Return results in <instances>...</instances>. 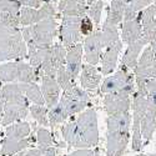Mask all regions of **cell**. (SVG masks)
I'll return each mask as SVG.
<instances>
[{"label": "cell", "instance_id": "cell-1", "mask_svg": "<svg viewBox=\"0 0 156 156\" xmlns=\"http://www.w3.org/2000/svg\"><path fill=\"white\" fill-rule=\"evenodd\" d=\"M61 135L69 147L91 149L99 144V125L96 111L91 108L80 112L61 126Z\"/></svg>", "mask_w": 156, "mask_h": 156}, {"label": "cell", "instance_id": "cell-2", "mask_svg": "<svg viewBox=\"0 0 156 156\" xmlns=\"http://www.w3.org/2000/svg\"><path fill=\"white\" fill-rule=\"evenodd\" d=\"M133 116L129 112H119L108 116L106 156H122L130 140Z\"/></svg>", "mask_w": 156, "mask_h": 156}, {"label": "cell", "instance_id": "cell-3", "mask_svg": "<svg viewBox=\"0 0 156 156\" xmlns=\"http://www.w3.org/2000/svg\"><path fill=\"white\" fill-rule=\"evenodd\" d=\"M0 91L5 101L2 125L8 126L27 118L30 108L29 100L21 91L18 83H6Z\"/></svg>", "mask_w": 156, "mask_h": 156}, {"label": "cell", "instance_id": "cell-4", "mask_svg": "<svg viewBox=\"0 0 156 156\" xmlns=\"http://www.w3.org/2000/svg\"><path fill=\"white\" fill-rule=\"evenodd\" d=\"M28 58V45L19 28L0 25V62L23 61Z\"/></svg>", "mask_w": 156, "mask_h": 156}, {"label": "cell", "instance_id": "cell-5", "mask_svg": "<svg viewBox=\"0 0 156 156\" xmlns=\"http://www.w3.org/2000/svg\"><path fill=\"white\" fill-rule=\"evenodd\" d=\"M21 33L28 46L43 49L50 48L53 45L54 39L59 34L56 18H49L30 27H24Z\"/></svg>", "mask_w": 156, "mask_h": 156}, {"label": "cell", "instance_id": "cell-6", "mask_svg": "<svg viewBox=\"0 0 156 156\" xmlns=\"http://www.w3.org/2000/svg\"><path fill=\"white\" fill-rule=\"evenodd\" d=\"M41 76L40 68L24 61H9L0 65V81L4 83H36Z\"/></svg>", "mask_w": 156, "mask_h": 156}, {"label": "cell", "instance_id": "cell-7", "mask_svg": "<svg viewBox=\"0 0 156 156\" xmlns=\"http://www.w3.org/2000/svg\"><path fill=\"white\" fill-rule=\"evenodd\" d=\"M150 102V98L142 95L140 93H134L133 98V140H131V149L134 151H140L144 147L141 135V120L147 110Z\"/></svg>", "mask_w": 156, "mask_h": 156}, {"label": "cell", "instance_id": "cell-8", "mask_svg": "<svg viewBox=\"0 0 156 156\" xmlns=\"http://www.w3.org/2000/svg\"><path fill=\"white\" fill-rule=\"evenodd\" d=\"M135 93V85H129L119 91L106 94L104 96V109L108 115L129 112L131 109V100L130 96Z\"/></svg>", "mask_w": 156, "mask_h": 156}, {"label": "cell", "instance_id": "cell-9", "mask_svg": "<svg viewBox=\"0 0 156 156\" xmlns=\"http://www.w3.org/2000/svg\"><path fill=\"white\" fill-rule=\"evenodd\" d=\"M66 53L68 49L61 44L51 45L45 53L44 60L40 65V70L43 75L51 77H56L58 70L66 65Z\"/></svg>", "mask_w": 156, "mask_h": 156}, {"label": "cell", "instance_id": "cell-10", "mask_svg": "<svg viewBox=\"0 0 156 156\" xmlns=\"http://www.w3.org/2000/svg\"><path fill=\"white\" fill-rule=\"evenodd\" d=\"M81 16H62L59 28V36L65 48H70L75 44H79L83 39L80 30Z\"/></svg>", "mask_w": 156, "mask_h": 156}, {"label": "cell", "instance_id": "cell-11", "mask_svg": "<svg viewBox=\"0 0 156 156\" xmlns=\"http://www.w3.org/2000/svg\"><path fill=\"white\" fill-rule=\"evenodd\" d=\"M58 10L55 5L50 2H44V4L39 8H28L21 6L20 9V25L23 27H30V25L37 24L39 21L49 19V18H56Z\"/></svg>", "mask_w": 156, "mask_h": 156}, {"label": "cell", "instance_id": "cell-12", "mask_svg": "<svg viewBox=\"0 0 156 156\" xmlns=\"http://www.w3.org/2000/svg\"><path fill=\"white\" fill-rule=\"evenodd\" d=\"M129 85H135V75L134 73H130V69L120 64L119 70L116 71L114 75L108 76L105 80L102 81L100 93L101 94H111L115 91L129 86Z\"/></svg>", "mask_w": 156, "mask_h": 156}, {"label": "cell", "instance_id": "cell-13", "mask_svg": "<svg viewBox=\"0 0 156 156\" xmlns=\"http://www.w3.org/2000/svg\"><path fill=\"white\" fill-rule=\"evenodd\" d=\"M84 53H85V60L90 65H98L99 60L102 56V39H101V30L96 29L89 36L85 37L84 44Z\"/></svg>", "mask_w": 156, "mask_h": 156}, {"label": "cell", "instance_id": "cell-14", "mask_svg": "<svg viewBox=\"0 0 156 156\" xmlns=\"http://www.w3.org/2000/svg\"><path fill=\"white\" fill-rule=\"evenodd\" d=\"M21 4L18 0H0V25L18 28Z\"/></svg>", "mask_w": 156, "mask_h": 156}, {"label": "cell", "instance_id": "cell-15", "mask_svg": "<svg viewBox=\"0 0 156 156\" xmlns=\"http://www.w3.org/2000/svg\"><path fill=\"white\" fill-rule=\"evenodd\" d=\"M139 16L142 25V37L150 44L156 36V6L149 5L139 12Z\"/></svg>", "mask_w": 156, "mask_h": 156}, {"label": "cell", "instance_id": "cell-16", "mask_svg": "<svg viewBox=\"0 0 156 156\" xmlns=\"http://www.w3.org/2000/svg\"><path fill=\"white\" fill-rule=\"evenodd\" d=\"M60 85L56 77H51L48 75L41 76V93L45 99V104L49 109L55 106L60 100Z\"/></svg>", "mask_w": 156, "mask_h": 156}, {"label": "cell", "instance_id": "cell-17", "mask_svg": "<svg viewBox=\"0 0 156 156\" xmlns=\"http://www.w3.org/2000/svg\"><path fill=\"white\" fill-rule=\"evenodd\" d=\"M122 50V41H118L116 44L108 46L105 53L101 56V75H110L118 65L119 54Z\"/></svg>", "mask_w": 156, "mask_h": 156}, {"label": "cell", "instance_id": "cell-18", "mask_svg": "<svg viewBox=\"0 0 156 156\" xmlns=\"http://www.w3.org/2000/svg\"><path fill=\"white\" fill-rule=\"evenodd\" d=\"M142 37V25L140 16L137 15L133 20L122 21L121 24V41L125 44L135 43Z\"/></svg>", "mask_w": 156, "mask_h": 156}, {"label": "cell", "instance_id": "cell-19", "mask_svg": "<svg viewBox=\"0 0 156 156\" xmlns=\"http://www.w3.org/2000/svg\"><path fill=\"white\" fill-rule=\"evenodd\" d=\"M156 131V104L150 99L147 110L141 120V135L142 140H145L144 145L152 139L154 133Z\"/></svg>", "mask_w": 156, "mask_h": 156}, {"label": "cell", "instance_id": "cell-20", "mask_svg": "<svg viewBox=\"0 0 156 156\" xmlns=\"http://www.w3.org/2000/svg\"><path fill=\"white\" fill-rule=\"evenodd\" d=\"M36 137L29 136L23 140H11L8 137H4L2 140V146H0V156H6V155H16L28 147L33 146L34 141Z\"/></svg>", "mask_w": 156, "mask_h": 156}, {"label": "cell", "instance_id": "cell-21", "mask_svg": "<svg viewBox=\"0 0 156 156\" xmlns=\"http://www.w3.org/2000/svg\"><path fill=\"white\" fill-rule=\"evenodd\" d=\"M58 11L61 16H85L87 15L89 6L86 3L79 0H60L58 3Z\"/></svg>", "mask_w": 156, "mask_h": 156}, {"label": "cell", "instance_id": "cell-22", "mask_svg": "<svg viewBox=\"0 0 156 156\" xmlns=\"http://www.w3.org/2000/svg\"><path fill=\"white\" fill-rule=\"evenodd\" d=\"M83 53H84V48L80 43L68 48L66 69L69 70V73L75 77V79L79 76V73L81 71V68H83V64H81Z\"/></svg>", "mask_w": 156, "mask_h": 156}, {"label": "cell", "instance_id": "cell-23", "mask_svg": "<svg viewBox=\"0 0 156 156\" xmlns=\"http://www.w3.org/2000/svg\"><path fill=\"white\" fill-rule=\"evenodd\" d=\"M149 43L145 40L144 37H141L140 40L135 41V43H131L127 45V49L125 51V54L121 59V65L124 66L129 68V69H135L136 65H137V61H139V56H140V53L142 51Z\"/></svg>", "mask_w": 156, "mask_h": 156}, {"label": "cell", "instance_id": "cell-24", "mask_svg": "<svg viewBox=\"0 0 156 156\" xmlns=\"http://www.w3.org/2000/svg\"><path fill=\"white\" fill-rule=\"evenodd\" d=\"M101 80V75L99 74L98 69L94 65H83L81 68V74H80V85L83 89L89 90V91H93L96 90Z\"/></svg>", "mask_w": 156, "mask_h": 156}, {"label": "cell", "instance_id": "cell-25", "mask_svg": "<svg viewBox=\"0 0 156 156\" xmlns=\"http://www.w3.org/2000/svg\"><path fill=\"white\" fill-rule=\"evenodd\" d=\"M124 5V21L135 19L139 12L151 5L154 0H120Z\"/></svg>", "mask_w": 156, "mask_h": 156}, {"label": "cell", "instance_id": "cell-26", "mask_svg": "<svg viewBox=\"0 0 156 156\" xmlns=\"http://www.w3.org/2000/svg\"><path fill=\"white\" fill-rule=\"evenodd\" d=\"M31 134V125L27 121H18L8 125L5 130V137L11 140H23Z\"/></svg>", "mask_w": 156, "mask_h": 156}, {"label": "cell", "instance_id": "cell-27", "mask_svg": "<svg viewBox=\"0 0 156 156\" xmlns=\"http://www.w3.org/2000/svg\"><path fill=\"white\" fill-rule=\"evenodd\" d=\"M18 84L29 101H31L35 105H43V106L46 105L45 99L41 93V89L39 87L36 83H18Z\"/></svg>", "mask_w": 156, "mask_h": 156}, {"label": "cell", "instance_id": "cell-28", "mask_svg": "<svg viewBox=\"0 0 156 156\" xmlns=\"http://www.w3.org/2000/svg\"><path fill=\"white\" fill-rule=\"evenodd\" d=\"M124 12H125L124 5L120 0H111L105 23L118 27V25L122 24V21H124Z\"/></svg>", "mask_w": 156, "mask_h": 156}, {"label": "cell", "instance_id": "cell-29", "mask_svg": "<svg viewBox=\"0 0 156 156\" xmlns=\"http://www.w3.org/2000/svg\"><path fill=\"white\" fill-rule=\"evenodd\" d=\"M59 104L62 106V109L65 110V112L68 114L69 118H70V116H73V115H75V114L83 112V111L89 106V102H86V101L71 100V99L64 98V96H60Z\"/></svg>", "mask_w": 156, "mask_h": 156}, {"label": "cell", "instance_id": "cell-30", "mask_svg": "<svg viewBox=\"0 0 156 156\" xmlns=\"http://www.w3.org/2000/svg\"><path fill=\"white\" fill-rule=\"evenodd\" d=\"M101 39H102L104 48L111 46L118 41H120L118 27H116V25H110V24L104 23L102 29H101Z\"/></svg>", "mask_w": 156, "mask_h": 156}, {"label": "cell", "instance_id": "cell-31", "mask_svg": "<svg viewBox=\"0 0 156 156\" xmlns=\"http://www.w3.org/2000/svg\"><path fill=\"white\" fill-rule=\"evenodd\" d=\"M68 118H69L68 114L65 112V110L62 109V106L60 105L59 102L56 104L55 106H53V108L49 110V116H48L49 125L53 127V129L56 127L59 124H62Z\"/></svg>", "mask_w": 156, "mask_h": 156}, {"label": "cell", "instance_id": "cell-32", "mask_svg": "<svg viewBox=\"0 0 156 156\" xmlns=\"http://www.w3.org/2000/svg\"><path fill=\"white\" fill-rule=\"evenodd\" d=\"M56 80L60 85V87L64 90H69L71 89L73 86H75V77L69 73V70L66 69V65H64L62 68H60L58 70V74H56Z\"/></svg>", "mask_w": 156, "mask_h": 156}, {"label": "cell", "instance_id": "cell-33", "mask_svg": "<svg viewBox=\"0 0 156 156\" xmlns=\"http://www.w3.org/2000/svg\"><path fill=\"white\" fill-rule=\"evenodd\" d=\"M29 111L31 114V116L35 119V121L41 125V126H49V119H48V112H49V108H45L43 105H33L29 108Z\"/></svg>", "mask_w": 156, "mask_h": 156}, {"label": "cell", "instance_id": "cell-34", "mask_svg": "<svg viewBox=\"0 0 156 156\" xmlns=\"http://www.w3.org/2000/svg\"><path fill=\"white\" fill-rule=\"evenodd\" d=\"M36 141H37V147L40 149H49L54 146L53 135H51L49 130L44 127H39L36 130Z\"/></svg>", "mask_w": 156, "mask_h": 156}, {"label": "cell", "instance_id": "cell-35", "mask_svg": "<svg viewBox=\"0 0 156 156\" xmlns=\"http://www.w3.org/2000/svg\"><path fill=\"white\" fill-rule=\"evenodd\" d=\"M64 98H68V99H71V100H77V101H86V102H90V95L89 93L86 91L85 89L80 87V86H73L71 89L69 90H65L64 94H62Z\"/></svg>", "mask_w": 156, "mask_h": 156}, {"label": "cell", "instance_id": "cell-36", "mask_svg": "<svg viewBox=\"0 0 156 156\" xmlns=\"http://www.w3.org/2000/svg\"><path fill=\"white\" fill-rule=\"evenodd\" d=\"M102 8H104V2L102 0H96L95 3L90 4L87 15L90 16V19L93 20L95 27H99V24H100L101 14H102Z\"/></svg>", "mask_w": 156, "mask_h": 156}, {"label": "cell", "instance_id": "cell-37", "mask_svg": "<svg viewBox=\"0 0 156 156\" xmlns=\"http://www.w3.org/2000/svg\"><path fill=\"white\" fill-rule=\"evenodd\" d=\"M94 27H95V25H94L93 20L90 19L89 15L83 16V19H81V24H80V30H81L83 36H89L90 34L94 31Z\"/></svg>", "mask_w": 156, "mask_h": 156}, {"label": "cell", "instance_id": "cell-38", "mask_svg": "<svg viewBox=\"0 0 156 156\" xmlns=\"http://www.w3.org/2000/svg\"><path fill=\"white\" fill-rule=\"evenodd\" d=\"M146 91H147V98H150L156 104V70L152 77H150L146 81Z\"/></svg>", "mask_w": 156, "mask_h": 156}, {"label": "cell", "instance_id": "cell-39", "mask_svg": "<svg viewBox=\"0 0 156 156\" xmlns=\"http://www.w3.org/2000/svg\"><path fill=\"white\" fill-rule=\"evenodd\" d=\"M18 2L21 4V6L35 8V9H39V6L44 4V0H18Z\"/></svg>", "mask_w": 156, "mask_h": 156}, {"label": "cell", "instance_id": "cell-40", "mask_svg": "<svg viewBox=\"0 0 156 156\" xmlns=\"http://www.w3.org/2000/svg\"><path fill=\"white\" fill-rule=\"evenodd\" d=\"M95 151L91 149H77L76 151L66 155V156H94Z\"/></svg>", "mask_w": 156, "mask_h": 156}, {"label": "cell", "instance_id": "cell-41", "mask_svg": "<svg viewBox=\"0 0 156 156\" xmlns=\"http://www.w3.org/2000/svg\"><path fill=\"white\" fill-rule=\"evenodd\" d=\"M4 104H5V101H4L2 91H0V120L2 121H3V115H4Z\"/></svg>", "mask_w": 156, "mask_h": 156}, {"label": "cell", "instance_id": "cell-42", "mask_svg": "<svg viewBox=\"0 0 156 156\" xmlns=\"http://www.w3.org/2000/svg\"><path fill=\"white\" fill-rule=\"evenodd\" d=\"M44 156H56V149H55L54 146H51V147L46 149Z\"/></svg>", "mask_w": 156, "mask_h": 156}, {"label": "cell", "instance_id": "cell-43", "mask_svg": "<svg viewBox=\"0 0 156 156\" xmlns=\"http://www.w3.org/2000/svg\"><path fill=\"white\" fill-rule=\"evenodd\" d=\"M136 156H156V154H150V155H145V154H139Z\"/></svg>", "mask_w": 156, "mask_h": 156}, {"label": "cell", "instance_id": "cell-44", "mask_svg": "<svg viewBox=\"0 0 156 156\" xmlns=\"http://www.w3.org/2000/svg\"><path fill=\"white\" fill-rule=\"evenodd\" d=\"M44 2H50V3H53V4H54V3H59L60 0H44Z\"/></svg>", "mask_w": 156, "mask_h": 156}, {"label": "cell", "instance_id": "cell-45", "mask_svg": "<svg viewBox=\"0 0 156 156\" xmlns=\"http://www.w3.org/2000/svg\"><path fill=\"white\" fill-rule=\"evenodd\" d=\"M96 0H86V3H87V5H90V4H93V3H95Z\"/></svg>", "mask_w": 156, "mask_h": 156}, {"label": "cell", "instance_id": "cell-46", "mask_svg": "<svg viewBox=\"0 0 156 156\" xmlns=\"http://www.w3.org/2000/svg\"><path fill=\"white\" fill-rule=\"evenodd\" d=\"M16 156H27V155H25V154L21 151V152H19V154H16Z\"/></svg>", "mask_w": 156, "mask_h": 156}, {"label": "cell", "instance_id": "cell-47", "mask_svg": "<svg viewBox=\"0 0 156 156\" xmlns=\"http://www.w3.org/2000/svg\"><path fill=\"white\" fill-rule=\"evenodd\" d=\"M79 2H81V3H86V0H79ZM87 4V3H86Z\"/></svg>", "mask_w": 156, "mask_h": 156}, {"label": "cell", "instance_id": "cell-48", "mask_svg": "<svg viewBox=\"0 0 156 156\" xmlns=\"http://www.w3.org/2000/svg\"><path fill=\"white\" fill-rule=\"evenodd\" d=\"M152 4H154V5L156 6V0H154V3H152Z\"/></svg>", "mask_w": 156, "mask_h": 156}, {"label": "cell", "instance_id": "cell-49", "mask_svg": "<svg viewBox=\"0 0 156 156\" xmlns=\"http://www.w3.org/2000/svg\"><path fill=\"white\" fill-rule=\"evenodd\" d=\"M0 129H2V120H0Z\"/></svg>", "mask_w": 156, "mask_h": 156}, {"label": "cell", "instance_id": "cell-50", "mask_svg": "<svg viewBox=\"0 0 156 156\" xmlns=\"http://www.w3.org/2000/svg\"><path fill=\"white\" fill-rule=\"evenodd\" d=\"M6 156H14V155H6Z\"/></svg>", "mask_w": 156, "mask_h": 156}]
</instances>
